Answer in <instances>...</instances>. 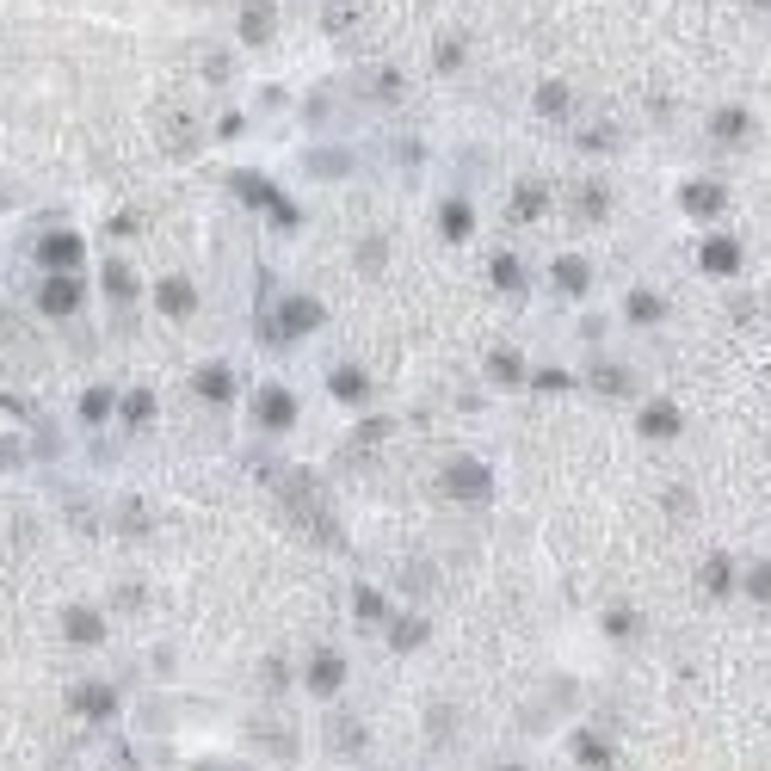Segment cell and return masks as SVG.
<instances>
[{"label": "cell", "instance_id": "5", "mask_svg": "<svg viewBox=\"0 0 771 771\" xmlns=\"http://www.w3.org/2000/svg\"><path fill=\"white\" fill-rule=\"evenodd\" d=\"M315 327H321V303L309 297V290H297V297H284V303H278V334H284V340L315 334Z\"/></svg>", "mask_w": 771, "mask_h": 771}, {"label": "cell", "instance_id": "11", "mask_svg": "<svg viewBox=\"0 0 771 771\" xmlns=\"http://www.w3.org/2000/svg\"><path fill=\"white\" fill-rule=\"evenodd\" d=\"M309 685H315V691H321V697H334V691H340V685H346V660H340V654H334V648H321V654H315V660H309Z\"/></svg>", "mask_w": 771, "mask_h": 771}, {"label": "cell", "instance_id": "26", "mask_svg": "<svg viewBox=\"0 0 771 771\" xmlns=\"http://www.w3.org/2000/svg\"><path fill=\"white\" fill-rule=\"evenodd\" d=\"M149 414H155V395H149V389H130V395H124V414H118V420H124V426H142Z\"/></svg>", "mask_w": 771, "mask_h": 771}, {"label": "cell", "instance_id": "4", "mask_svg": "<svg viewBox=\"0 0 771 771\" xmlns=\"http://www.w3.org/2000/svg\"><path fill=\"white\" fill-rule=\"evenodd\" d=\"M445 494H457V500H488V494H494V475L475 463V457H451V463H445Z\"/></svg>", "mask_w": 771, "mask_h": 771}, {"label": "cell", "instance_id": "43", "mask_svg": "<svg viewBox=\"0 0 771 771\" xmlns=\"http://www.w3.org/2000/svg\"><path fill=\"white\" fill-rule=\"evenodd\" d=\"M0 334H7V309H0Z\"/></svg>", "mask_w": 771, "mask_h": 771}, {"label": "cell", "instance_id": "3", "mask_svg": "<svg viewBox=\"0 0 771 771\" xmlns=\"http://www.w3.org/2000/svg\"><path fill=\"white\" fill-rule=\"evenodd\" d=\"M253 420H260L266 432H290L297 426V395H290L284 383H266L260 395H253Z\"/></svg>", "mask_w": 771, "mask_h": 771}, {"label": "cell", "instance_id": "29", "mask_svg": "<svg viewBox=\"0 0 771 771\" xmlns=\"http://www.w3.org/2000/svg\"><path fill=\"white\" fill-rule=\"evenodd\" d=\"M537 112L562 118V112H568V87H562V81H543V87H537Z\"/></svg>", "mask_w": 771, "mask_h": 771}, {"label": "cell", "instance_id": "15", "mask_svg": "<svg viewBox=\"0 0 771 771\" xmlns=\"http://www.w3.org/2000/svg\"><path fill=\"white\" fill-rule=\"evenodd\" d=\"M241 38H247V44H272V7H266V0H247V13H241Z\"/></svg>", "mask_w": 771, "mask_h": 771}, {"label": "cell", "instance_id": "39", "mask_svg": "<svg viewBox=\"0 0 771 771\" xmlns=\"http://www.w3.org/2000/svg\"><path fill=\"white\" fill-rule=\"evenodd\" d=\"M605 630H611V636H636V617H630V611H611Z\"/></svg>", "mask_w": 771, "mask_h": 771}, {"label": "cell", "instance_id": "13", "mask_svg": "<svg viewBox=\"0 0 771 771\" xmlns=\"http://www.w3.org/2000/svg\"><path fill=\"white\" fill-rule=\"evenodd\" d=\"M722 198H728V192H722V186H710V179H691V186L679 192V204H685L691 216H716V210H722Z\"/></svg>", "mask_w": 771, "mask_h": 771}, {"label": "cell", "instance_id": "37", "mask_svg": "<svg viewBox=\"0 0 771 771\" xmlns=\"http://www.w3.org/2000/svg\"><path fill=\"white\" fill-rule=\"evenodd\" d=\"M580 216H605V186H586L580 192Z\"/></svg>", "mask_w": 771, "mask_h": 771}, {"label": "cell", "instance_id": "10", "mask_svg": "<svg viewBox=\"0 0 771 771\" xmlns=\"http://www.w3.org/2000/svg\"><path fill=\"white\" fill-rule=\"evenodd\" d=\"M697 260H704L710 278H728V272H741V241H734V235H710Z\"/></svg>", "mask_w": 771, "mask_h": 771}, {"label": "cell", "instance_id": "12", "mask_svg": "<svg viewBox=\"0 0 771 771\" xmlns=\"http://www.w3.org/2000/svg\"><path fill=\"white\" fill-rule=\"evenodd\" d=\"M192 389H198L204 401H229V395H235L229 364H198V371H192Z\"/></svg>", "mask_w": 771, "mask_h": 771}, {"label": "cell", "instance_id": "32", "mask_svg": "<svg viewBox=\"0 0 771 771\" xmlns=\"http://www.w3.org/2000/svg\"><path fill=\"white\" fill-rule=\"evenodd\" d=\"M340 722H346V728H334L327 741H334V753H358V747H364V734L352 728V716H340Z\"/></svg>", "mask_w": 771, "mask_h": 771}, {"label": "cell", "instance_id": "33", "mask_svg": "<svg viewBox=\"0 0 771 771\" xmlns=\"http://www.w3.org/2000/svg\"><path fill=\"white\" fill-rule=\"evenodd\" d=\"M321 25H327V31H346V25H352V0H327Z\"/></svg>", "mask_w": 771, "mask_h": 771}, {"label": "cell", "instance_id": "42", "mask_svg": "<svg viewBox=\"0 0 771 771\" xmlns=\"http://www.w3.org/2000/svg\"><path fill=\"white\" fill-rule=\"evenodd\" d=\"M19 457H25V451H19V445H13V438H7V445H0V469H13Z\"/></svg>", "mask_w": 771, "mask_h": 771}, {"label": "cell", "instance_id": "18", "mask_svg": "<svg viewBox=\"0 0 771 771\" xmlns=\"http://www.w3.org/2000/svg\"><path fill=\"white\" fill-rule=\"evenodd\" d=\"M556 284H562V290H574V297H580V290L593 284V266H586L580 253H562V260H556Z\"/></svg>", "mask_w": 771, "mask_h": 771}, {"label": "cell", "instance_id": "41", "mask_svg": "<svg viewBox=\"0 0 771 771\" xmlns=\"http://www.w3.org/2000/svg\"><path fill=\"white\" fill-rule=\"evenodd\" d=\"M599 389H611V395H623L630 383H623V371H599Z\"/></svg>", "mask_w": 771, "mask_h": 771}, {"label": "cell", "instance_id": "34", "mask_svg": "<svg viewBox=\"0 0 771 771\" xmlns=\"http://www.w3.org/2000/svg\"><path fill=\"white\" fill-rule=\"evenodd\" d=\"M432 62H438V68H457V62H463V44H457V38H438V44H432Z\"/></svg>", "mask_w": 771, "mask_h": 771}, {"label": "cell", "instance_id": "27", "mask_svg": "<svg viewBox=\"0 0 771 771\" xmlns=\"http://www.w3.org/2000/svg\"><path fill=\"white\" fill-rule=\"evenodd\" d=\"M105 414H112V389L99 383V389H87V395H81V420H87V426H99Z\"/></svg>", "mask_w": 771, "mask_h": 771}, {"label": "cell", "instance_id": "30", "mask_svg": "<svg viewBox=\"0 0 771 771\" xmlns=\"http://www.w3.org/2000/svg\"><path fill=\"white\" fill-rule=\"evenodd\" d=\"M704 586H710V593H734V562H728V556H710Z\"/></svg>", "mask_w": 771, "mask_h": 771}, {"label": "cell", "instance_id": "21", "mask_svg": "<svg viewBox=\"0 0 771 771\" xmlns=\"http://www.w3.org/2000/svg\"><path fill=\"white\" fill-rule=\"evenodd\" d=\"M309 173H315V179H334V173H352V155H346V149H315V155H309Z\"/></svg>", "mask_w": 771, "mask_h": 771}, {"label": "cell", "instance_id": "45", "mask_svg": "<svg viewBox=\"0 0 771 771\" xmlns=\"http://www.w3.org/2000/svg\"><path fill=\"white\" fill-rule=\"evenodd\" d=\"M0 204H7V192H0Z\"/></svg>", "mask_w": 771, "mask_h": 771}, {"label": "cell", "instance_id": "38", "mask_svg": "<svg viewBox=\"0 0 771 771\" xmlns=\"http://www.w3.org/2000/svg\"><path fill=\"white\" fill-rule=\"evenodd\" d=\"M358 266L377 272V266H383V241H364V247H358Z\"/></svg>", "mask_w": 771, "mask_h": 771}, {"label": "cell", "instance_id": "6", "mask_svg": "<svg viewBox=\"0 0 771 771\" xmlns=\"http://www.w3.org/2000/svg\"><path fill=\"white\" fill-rule=\"evenodd\" d=\"M81 235H68V229H56V235H44L38 241V266L44 272H81Z\"/></svg>", "mask_w": 771, "mask_h": 771}, {"label": "cell", "instance_id": "17", "mask_svg": "<svg viewBox=\"0 0 771 771\" xmlns=\"http://www.w3.org/2000/svg\"><path fill=\"white\" fill-rule=\"evenodd\" d=\"M710 130H716V142H741V136L753 130V118L741 112V105H722V112L710 118Z\"/></svg>", "mask_w": 771, "mask_h": 771}, {"label": "cell", "instance_id": "1", "mask_svg": "<svg viewBox=\"0 0 771 771\" xmlns=\"http://www.w3.org/2000/svg\"><path fill=\"white\" fill-rule=\"evenodd\" d=\"M278 488H284L290 512H297V525H309L321 543H340V531H334V506H327V488L315 482L309 469H284V475H278Z\"/></svg>", "mask_w": 771, "mask_h": 771}, {"label": "cell", "instance_id": "36", "mask_svg": "<svg viewBox=\"0 0 771 771\" xmlns=\"http://www.w3.org/2000/svg\"><path fill=\"white\" fill-rule=\"evenodd\" d=\"M747 593H753V599H771V562H759V568L747 574Z\"/></svg>", "mask_w": 771, "mask_h": 771}, {"label": "cell", "instance_id": "40", "mask_svg": "<svg viewBox=\"0 0 771 771\" xmlns=\"http://www.w3.org/2000/svg\"><path fill=\"white\" fill-rule=\"evenodd\" d=\"M358 611H364V617H383V599L371 593V586H358Z\"/></svg>", "mask_w": 771, "mask_h": 771}, {"label": "cell", "instance_id": "23", "mask_svg": "<svg viewBox=\"0 0 771 771\" xmlns=\"http://www.w3.org/2000/svg\"><path fill=\"white\" fill-rule=\"evenodd\" d=\"M623 315H630V321H660V315H667V303H660L654 290H630V303H623Z\"/></svg>", "mask_w": 771, "mask_h": 771}, {"label": "cell", "instance_id": "8", "mask_svg": "<svg viewBox=\"0 0 771 771\" xmlns=\"http://www.w3.org/2000/svg\"><path fill=\"white\" fill-rule=\"evenodd\" d=\"M155 309L173 315V321L198 315V284H192V278H161V284H155Z\"/></svg>", "mask_w": 771, "mask_h": 771}, {"label": "cell", "instance_id": "20", "mask_svg": "<svg viewBox=\"0 0 771 771\" xmlns=\"http://www.w3.org/2000/svg\"><path fill=\"white\" fill-rule=\"evenodd\" d=\"M543 204H549L543 179H525V186H519V198H512V216H519V223H531V216H543Z\"/></svg>", "mask_w": 771, "mask_h": 771}, {"label": "cell", "instance_id": "22", "mask_svg": "<svg viewBox=\"0 0 771 771\" xmlns=\"http://www.w3.org/2000/svg\"><path fill=\"white\" fill-rule=\"evenodd\" d=\"M327 389H334L340 401H364V389H371V383H364V371H352V364H340V371L327 377Z\"/></svg>", "mask_w": 771, "mask_h": 771}, {"label": "cell", "instance_id": "35", "mask_svg": "<svg viewBox=\"0 0 771 771\" xmlns=\"http://www.w3.org/2000/svg\"><path fill=\"white\" fill-rule=\"evenodd\" d=\"M574 753L586 759V765H605L611 753H605V741H593V734H580V741H574Z\"/></svg>", "mask_w": 771, "mask_h": 771}, {"label": "cell", "instance_id": "44", "mask_svg": "<svg viewBox=\"0 0 771 771\" xmlns=\"http://www.w3.org/2000/svg\"><path fill=\"white\" fill-rule=\"evenodd\" d=\"M500 771H525V765H500Z\"/></svg>", "mask_w": 771, "mask_h": 771}, {"label": "cell", "instance_id": "2", "mask_svg": "<svg viewBox=\"0 0 771 771\" xmlns=\"http://www.w3.org/2000/svg\"><path fill=\"white\" fill-rule=\"evenodd\" d=\"M81 303H87V284H81L75 272H50V278L38 284V309H44V315H56V321H68Z\"/></svg>", "mask_w": 771, "mask_h": 771}, {"label": "cell", "instance_id": "7", "mask_svg": "<svg viewBox=\"0 0 771 771\" xmlns=\"http://www.w3.org/2000/svg\"><path fill=\"white\" fill-rule=\"evenodd\" d=\"M68 704H75V716H87V722H112L118 691H112V685H99V679H81L75 691H68Z\"/></svg>", "mask_w": 771, "mask_h": 771}, {"label": "cell", "instance_id": "9", "mask_svg": "<svg viewBox=\"0 0 771 771\" xmlns=\"http://www.w3.org/2000/svg\"><path fill=\"white\" fill-rule=\"evenodd\" d=\"M62 636L75 642V648H93V642H105V617L93 605H68L62 611Z\"/></svg>", "mask_w": 771, "mask_h": 771}, {"label": "cell", "instance_id": "16", "mask_svg": "<svg viewBox=\"0 0 771 771\" xmlns=\"http://www.w3.org/2000/svg\"><path fill=\"white\" fill-rule=\"evenodd\" d=\"M235 198H247V204H266V210H278L284 198L266 186V173H235Z\"/></svg>", "mask_w": 771, "mask_h": 771}, {"label": "cell", "instance_id": "28", "mask_svg": "<svg viewBox=\"0 0 771 771\" xmlns=\"http://www.w3.org/2000/svg\"><path fill=\"white\" fill-rule=\"evenodd\" d=\"M488 278L500 284V290H519L525 278H519V260H512V253H494V260H488Z\"/></svg>", "mask_w": 771, "mask_h": 771}, {"label": "cell", "instance_id": "24", "mask_svg": "<svg viewBox=\"0 0 771 771\" xmlns=\"http://www.w3.org/2000/svg\"><path fill=\"white\" fill-rule=\"evenodd\" d=\"M105 290H112L118 303H130V297H136V278H130V266H124V260H105Z\"/></svg>", "mask_w": 771, "mask_h": 771}, {"label": "cell", "instance_id": "31", "mask_svg": "<svg viewBox=\"0 0 771 771\" xmlns=\"http://www.w3.org/2000/svg\"><path fill=\"white\" fill-rule=\"evenodd\" d=\"M488 377L494 383H519V358H512V352H488Z\"/></svg>", "mask_w": 771, "mask_h": 771}, {"label": "cell", "instance_id": "25", "mask_svg": "<svg viewBox=\"0 0 771 771\" xmlns=\"http://www.w3.org/2000/svg\"><path fill=\"white\" fill-rule=\"evenodd\" d=\"M389 642H395V648H420V642H426V623H420V617H395V623H389Z\"/></svg>", "mask_w": 771, "mask_h": 771}, {"label": "cell", "instance_id": "14", "mask_svg": "<svg viewBox=\"0 0 771 771\" xmlns=\"http://www.w3.org/2000/svg\"><path fill=\"white\" fill-rule=\"evenodd\" d=\"M642 432L648 438H673L679 432V408H673V401H648V408H642Z\"/></svg>", "mask_w": 771, "mask_h": 771}, {"label": "cell", "instance_id": "19", "mask_svg": "<svg viewBox=\"0 0 771 771\" xmlns=\"http://www.w3.org/2000/svg\"><path fill=\"white\" fill-rule=\"evenodd\" d=\"M469 223H475V216H469V204H463V198H445V204H438V229H445L451 241H463V235H469Z\"/></svg>", "mask_w": 771, "mask_h": 771}, {"label": "cell", "instance_id": "46", "mask_svg": "<svg viewBox=\"0 0 771 771\" xmlns=\"http://www.w3.org/2000/svg\"><path fill=\"white\" fill-rule=\"evenodd\" d=\"M204 7H210V0H204Z\"/></svg>", "mask_w": 771, "mask_h": 771}]
</instances>
